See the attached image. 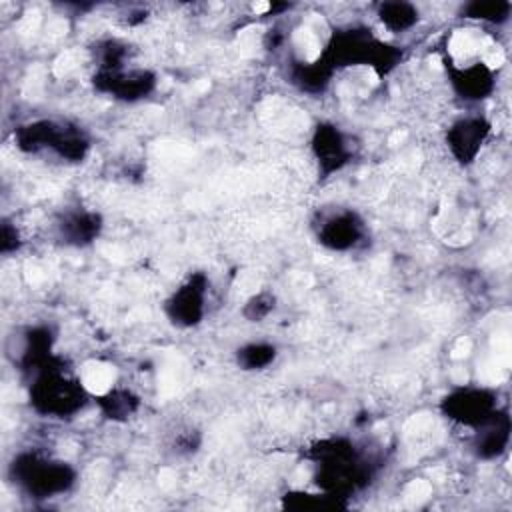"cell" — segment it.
Wrapping results in <instances>:
<instances>
[{
	"label": "cell",
	"instance_id": "8",
	"mask_svg": "<svg viewBox=\"0 0 512 512\" xmlns=\"http://www.w3.org/2000/svg\"><path fill=\"white\" fill-rule=\"evenodd\" d=\"M446 72L450 76L452 88L464 100H482L494 90V68L482 60H450L446 62Z\"/></svg>",
	"mask_w": 512,
	"mask_h": 512
},
{
	"label": "cell",
	"instance_id": "7",
	"mask_svg": "<svg viewBox=\"0 0 512 512\" xmlns=\"http://www.w3.org/2000/svg\"><path fill=\"white\" fill-rule=\"evenodd\" d=\"M154 74L148 70H126V68H118V70H98L94 76V86L100 92L112 94L118 100H140L146 98V94H150V90L154 88Z\"/></svg>",
	"mask_w": 512,
	"mask_h": 512
},
{
	"label": "cell",
	"instance_id": "14",
	"mask_svg": "<svg viewBox=\"0 0 512 512\" xmlns=\"http://www.w3.org/2000/svg\"><path fill=\"white\" fill-rule=\"evenodd\" d=\"M378 18L388 30L404 32L418 22V10L408 2H382L378 6Z\"/></svg>",
	"mask_w": 512,
	"mask_h": 512
},
{
	"label": "cell",
	"instance_id": "4",
	"mask_svg": "<svg viewBox=\"0 0 512 512\" xmlns=\"http://www.w3.org/2000/svg\"><path fill=\"white\" fill-rule=\"evenodd\" d=\"M440 408L446 418L474 430L496 414L498 402H496V394L488 388L464 386V388L452 390L442 400Z\"/></svg>",
	"mask_w": 512,
	"mask_h": 512
},
{
	"label": "cell",
	"instance_id": "10",
	"mask_svg": "<svg viewBox=\"0 0 512 512\" xmlns=\"http://www.w3.org/2000/svg\"><path fill=\"white\" fill-rule=\"evenodd\" d=\"M312 154L322 176L338 172L350 158V148L344 134L334 124H318L312 134Z\"/></svg>",
	"mask_w": 512,
	"mask_h": 512
},
{
	"label": "cell",
	"instance_id": "5",
	"mask_svg": "<svg viewBox=\"0 0 512 512\" xmlns=\"http://www.w3.org/2000/svg\"><path fill=\"white\" fill-rule=\"evenodd\" d=\"M206 286V276L194 274L172 292L164 306L166 316L172 324L180 328H190L202 320L206 304Z\"/></svg>",
	"mask_w": 512,
	"mask_h": 512
},
{
	"label": "cell",
	"instance_id": "1",
	"mask_svg": "<svg viewBox=\"0 0 512 512\" xmlns=\"http://www.w3.org/2000/svg\"><path fill=\"white\" fill-rule=\"evenodd\" d=\"M30 404L38 414L64 418L76 414L88 400V390L78 376H70L66 368L52 356L44 366L32 372Z\"/></svg>",
	"mask_w": 512,
	"mask_h": 512
},
{
	"label": "cell",
	"instance_id": "13",
	"mask_svg": "<svg viewBox=\"0 0 512 512\" xmlns=\"http://www.w3.org/2000/svg\"><path fill=\"white\" fill-rule=\"evenodd\" d=\"M96 402H98L100 410L104 412V416H108L112 420H124L130 414H134L138 408V398L130 390L118 388V386L96 396Z\"/></svg>",
	"mask_w": 512,
	"mask_h": 512
},
{
	"label": "cell",
	"instance_id": "15",
	"mask_svg": "<svg viewBox=\"0 0 512 512\" xmlns=\"http://www.w3.org/2000/svg\"><path fill=\"white\" fill-rule=\"evenodd\" d=\"M276 358V348L264 342H252L236 352V362L242 370H264Z\"/></svg>",
	"mask_w": 512,
	"mask_h": 512
},
{
	"label": "cell",
	"instance_id": "6",
	"mask_svg": "<svg viewBox=\"0 0 512 512\" xmlns=\"http://www.w3.org/2000/svg\"><path fill=\"white\" fill-rule=\"evenodd\" d=\"M490 134V124L482 116H464L446 130V146L454 160L470 164L476 160L482 144Z\"/></svg>",
	"mask_w": 512,
	"mask_h": 512
},
{
	"label": "cell",
	"instance_id": "9",
	"mask_svg": "<svg viewBox=\"0 0 512 512\" xmlns=\"http://www.w3.org/2000/svg\"><path fill=\"white\" fill-rule=\"evenodd\" d=\"M318 242L328 250L346 252L358 246L364 236V222L352 210H338L328 214L318 224Z\"/></svg>",
	"mask_w": 512,
	"mask_h": 512
},
{
	"label": "cell",
	"instance_id": "12",
	"mask_svg": "<svg viewBox=\"0 0 512 512\" xmlns=\"http://www.w3.org/2000/svg\"><path fill=\"white\" fill-rule=\"evenodd\" d=\"M58 228L64 242L74 246H84V244H90L100 234L102 220L94 212H68L60 220Z\"/></svg>",
	"mask_w": 512,
	"mask_h": 512
},
{
	"label": "cell",
	"instance_id": "16",
	"mask_svg": "<svg viewBox=\"0 0 512 512\" xmlns=\"http://www.w3.org/2000/svg\"><path fill=\"white\" fill-rule=\"evenodd\" d=\"M462 14H466V18H474V20H480V22L502 24L510 18V2H502V0L470 2V4L464 6Z\"/></svg>",
	"mask_w": 512,
	"mask_h": 512
},
{
	"label": "cell",
	"instance_id": "3",
	"mask_svg": "<svg viewBox=\"0 0 512 512\" xmlns=\"http://www.w3.org/2000/svg\"><path fill=\"white\" fill-rule=\"evenodd\" d=\"M12 482L32 498H54L74 486L76 472L62 460L24 452L10 464Z\"/></svg>",
	"mask_w": 512,
	"mask_h": 512
},
{
	"label": "cell",
	"instance_id": "11",
	"mask_svg": "<svg viewBox=\"0 0 512 512\" xmlns=\"http://www.w3.org/2000/svg\"><path fill=\"white\" fill-rule=\"evenodd\" d=\"M510 440V418L506 410H496L492 418H488L484 424L474 428V452L484 458H496L500 456Z\"/></svg>",
	"mask_w": 512,
	"mask_h": 512
},
{
	"label": "cell",
	"instance_id": "2",
	"mask_svg": "<svg viewBox=\"0 0 512 512\" xmlns=\"http://www.w3.org/2000/svg\"><path fill=\"white\" fill-rule=\"evenodd\" d=\"M14 142L22 152L38 154L50 150L68 162H80L90 146L80 128L56 120H34L18 126L14 130Z\"/></svg>",
	"mask_w": 512,
	"mask_h": 512
},
{
	"label": "cell",
	"instance_id": "18",
	"mask_svg": "<svg viewBox=\"0 0 512 512\" xmlns=\"http://www.w3.org/2000/svg\"><path fill=\"white\" fill-rule=\"evenodd\" d=\"M272 310H274V296H272V294H266V292H260V294H254V296L246 302L244 314H246L252 322H260V320L266 318Z\"/></svg>",
	"mask_w": 512,
	"mask_h": 512
},
{
	"label": "cell",
	"instance_id": "17",
	"mask_svg": "<svg viewBox=\"0 0 512 512\" xmlns=\"http://www.w3.org/2000/svg\"><path fill=\"white\" fill-rule=\"evenodd\" d=\"M82 384L86 386V390L94 396H100L104 392H108L110 388H114L116 384V378H114V370L106 364H92V366H86L84 374L80 376Z\"/></svg>",
	"mask_w": 512,
	"mask_h": 512
}]
</instances>
